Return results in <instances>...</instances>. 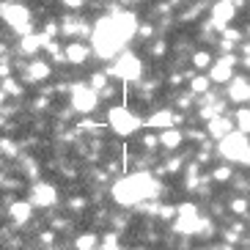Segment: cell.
I'll return each mask as SVG.
<instances>
[{
	"mask_svg": "<svg viewBox=\"0 0 250 250\" xmlns=\"http://www.w3.org/2000/svg\"><path fill=\"white\" fill-rule=\"evenodd\" d=\"M154 195H160V184L148 173H132V176H124L113 184V198L121 206H135L146 198H154Z\"/></svg>",
	"mask_w": 250,
	"mask_h": 250,
	"instance_id": "cell-1",
	"label": "cell"
},
{
	"mask_svg": "<svg viewBox=\"0 0 250 250\" xmlns=\"http://www.w3.org/2000/svg\"><path fill=\"white\" fill-rule=\"evenodd\" d=\"M91 42H94V50H96V55H99V58H113V55H118V52H121V47H124V36L118 33L116 22H113V17L99 20V22L94 25Z\"/></svg>",
	"mask_w": 250,
	"mask_h": 250,
	"instance_id": "cell-2",
	"label": "cell"
},
{
	"mask_svg": "<svg viewBox=\"0 0 250 250\" xmlns=\"http://www.w3.org/2000/svg\"><path fill=\"white\" fill-rule=\"evenodd\" d=\"M220 157L223 160H231V162H248L250 165V140L248 135L242 132H228L226 138L220 140Z\"/></svg>",
	"mask_w": 250,
	"mask_h": 250,
	"instance_id": "cell-3",
	"label": "cell"
},
{
	"mask_svg": "<svg viewBox=\"0 0 250 250\" xmlns=\"http://www.w3.org/2000/svg\"><path fill=\"white\" fill-rule=\"evenodd\" d=\"M107 124L116 135H132L135 129L140 126V118L135 113H129L126 107H110L107 113Z\"/></svg>",
	"mask_w": 250,
	"mask_h": 250,
	"instance_id": "cell-4",
	"label": "cell"
},
{
	"mask_svg": "<svg viewBox=\"0 0 250 250\" xmlns=\"http://www.w3.org/2000/svg\"><path fill=\"white\" fill-rule=\"evenodd\" d=\"M140 72H143V66H140L138 55H132V52H121L118 61L113 63V74H116L118 80H124V83L140 80Z\"/></svg>",
	"mask_w": 250,
	"mask_h": 250,
	"instance_id": "cell-5",
	"label": "cell"
},
{
	"mask_svg": "<svg viewBox=\"0 0 250 250\" xmlns=\"http://www.w3.org/2000/svg\"><path fill=\"white\" fill-rule=\"evenodd\" d=\"M0 17L6 20L17 33H28L30 30V11L20 3H6V6H0Z\"/></svg>",
	"mask_w": 250,
	"mask_h": 250,
	"instance_id": "cell-6",
	"label": "cell"
},
{
	"mask_svg": "<svg viewBox=\"0 0 250 250\" xmlns=\"http://www.w3.org/2000/svg\"><path fill=\"white\" fill-rule=\"evenodd\" d=\"M99 104V96H96L94 88H85V85H77L72 88V107L80 113H91Z\"/></svg>",
	"mask_w": 250,
	"mask_h": 250,
	"instance_id": "cell-7",
	"label": "cell"
},
{
	"mask_svg": "<svg viewBox=\"0 0 250 250\" xmlns=\"http://www.w3.org/2000/svg\"><path fill=\"white\" fill-rule=\"evenodd\" d=\"M234 61L231 55H226V58L214 61L212 66H209V80L214 83H231V74H234Z\"/></svg>",
	"mask_w": 250,
	"mask_h": 250,
	"instance_id": "cell-8",
	"label": "cell"
},
{
	"mask_svg": "<svg viewBox=\"0 0 250 250\" xmlns=\"http://www.w3.org/2000/svg\"><path fill=\"white\" fill-rule=\"evenodd\" d=\"M58 201V192L52 184H36L33 187V195H30V204L39 206V209H47V206H55Z\"/></svg>",
	"mask_w": 250,
	"mask_h": 250,
	"instance_id": "cell-9",
	"label": "cell"
},
{
	"mask_svg": "<svg viewBox=\"0 0 250 250\" xmlns=\"http://www.w3.org/2000/svg\"><path fill=\"white\" fill-rule=\"evenodd\" d=\"M234 14H236L234 3H231V0H220V3L212 8V25L217 30H226V25L234 20Z\"/></svg>",
	"mask_w": 250,
	"mask_h": 250,
	"instance_id": "cell-10",
	"label": "cell"
},
{
	"mask_svg": "<svg viewBox=\"0 0 250 250\" xmlns=\"http://www.w3.org/2000/svg\"><path fill=\"white\" fill-rule=\"evenodd\" d=\"M201 226H204V217H201L198 212H192V214H176V231H179V234L195 236V234H201Z\"/></svg>",
	"mask_w": 250,
	"mask_h": 250,
	"instance_id": "cell-11",
	"label": "cell"
},
{
	"mask_svg": "<svg viewBox=\"0 0 250 250\" xmlns=\"http://www.w3.org/2000/svg\"><path fill=\"white\" fill-rule=\"evenodd\" d=\"M113 22H116L118 33L124 36V42H126V39H132L135 33H138V17H135L132 11H118V14L113 17Z\"/></svg>",
	"mask_w": 250,
	"mask_h": 250,
	"instance_id": "cell-12",
	"label": "cell"
},
{
	"mask_svg": "<svg viewBox=\"0 0 250 250\" xmlns=\"http://www.w3.org/2000/svg\"><path fill=\"white\" fill-rule=\"evenodd\" d=\"M231 126H234V121H231V118H226V116H214V118H209V124H206V132L212 135V138L223 140L228 132H234Z\"/></svg>",
	"mask_w": 250,
	"mask_h": 250,
	"instance_id": "cell-13",
	"label": "cell"
},
{
	"mask_svg": "<svg viewBox=\"0 0 250 250\" xmlns=\"http://www.w3.org/2000/svg\"><path fill=\"white\" fill-rule=\"evenodd\" d=\"M248 96H250V83L245 77H236V80L228 83V99L231 102L242 104V102H248Z\"/></svg>",
	"mask_w": 250,
	"mask_h": 250,
	"instance_id": "cell-14",
	"label": "cell"
},
{
	"mask_svg": "<svg viewBox=\"0 0 250 250\" xmlns=\"http://www.w3.org/2000/svg\"><path fill=\"white\" fill-rule=\"evenodd\" d=\"M146 126H151V129H170L173 126V113L170 110H160V113H154V116L146 121Z\"/></svg>",
	"mask_w": 250,
	"mask_h": 250,
	"instance_id": "cell-15",
	"label": "cell"
},
{
	"mask_svg": "<svg viewBox=\"0 0 250 250\" xmlns=\"http://www.w3.org/2000/svg\"><path fill=\"white\" fill-rule=\"evenodd\" d=\"M182 138H184V135L179 132V129H173V126H170V129H162L160 146H162V148H170V151H173V148L182 146Z\"/></svg>",
	"mask_w": 250,
	"mask_h": 250,
	"instance_id": "cell-16",
	"label": "cell"
},
{
	"mask_svg": "<svg viewBox=\"0 0 250 250\" xmlns=\"http://www.w3.org/2000/svg\"><path fill=\"white\" fill-rule=\"evenodd\" d=\"M30 212H33V204H25V201L11 204V209H8V214H11V220H14V223H28L30 220Z\"/></svg>",
	"mask_w": 250,
	"mask_h": 250,
	"instance_id": "cell-17",
	"label": "cell"
},
{
	"mask_svg": "<svg viewBox=\"0 0 250 250\" xmlns=\"http://www.w3.org/2000/svg\"><path fill=\"white\" fill-rule=\"evenodd\" d=\"M63 58H66L69 63H83V61L88 58V50H85L80 42H72V44L66 47V52H63Z\"/></svg>",
	"mask_w": 250,
	"mask_h": 250,
	"instance_id": "cell-18",
	"label": "cell"
},
{
	"mask_svg": "<svg viewBox=\"0 0 250 250\" xmlns=\"http://www.w3.org/2000/svg\"><path fill=\"white\" fill-rule=\"evenodd\" d=\"M236 126H239V129H236V132H242V135H250V107H239V110H236Z\"/></svg>",
	"mask_w": 250,
	"mask_h": 250,
	"instance_id": "cell-19",
	"label": "cell"
},
{
	"mask_svg": "<svg viewBox=\"0 0 250 250\" xmlns=\"http://www.w3.org/2000/svg\"><path fill=\"white\" fill-rule=\"evenodd\" d=\"M47 74H50V66H47L44 61H33V63H30V69H28L30 80H44Z\"/></svg>",
	"mask_w": 250,
	"mask_h": 250,
	"instance_id": "cell-20",
	"label": "cell"
},
{
	"mask_svg": "<svg viewBox=\"0 0 250 250\" xmlns=\"http://www.w3.org/2000/svg\"><path fill=\"white\" fill-rule=\"evenodd\" d=\"M42 44H44V36H33V33H25V39H22V44H20V47H22V52H28V55H30V52H36Z\"/></svg>",
	"mask_w": 250,
	"mask_h": 250,
	"instance_id": "cell-21",
	"label": "cell"
},
{
	"mask_svg": "<svg viewBox=\"0 0 250 250\" xmlns=\"http://www.w3.org/2000/svg\"><path fill=\"white\" fill-rule=\"evenodd\" d=\"M190 91L192 94H206V91H209V77H204V74L190 77Z\"/></svg>",
	"mask_w": 250,
	"mask_h": 250,
	"instance_id": "cell-22",
	"label": "cell"
},
{
	"mask_svg": "<svg viewBox=\"0 0 250 250\" xmlns=\"http://www.w3.org/2000/svg\"><path fill=\"white\" fill-rule=\"evenodd\" d=\"M192 66L195 69H209L212 66V55H209V52H195V55H192Z\"/></svg>",
	"mask_w": 250,
	"mask_h": 250,
	"instance_id": "cell-23",
	"label": "cell"
},
{
	"mask_svg": "<svg viewBox=\"0 0 250 250\" xmlns=\"http://www.w3.org/2000/svg\"><path fill=\"white\" fill-rule=\"evenodd\" d=\"M74 248H77V250H94V248H96V236H94V234H83V236H77Z\"/></svg>",
	"mask_w": 250,
	"mask_h": 250,
	"instance_id": "cell-24",
	"label": "cell"
},
{
	"mask_svg": "<svg viewBox=\"0 0 250 250\" xmlns=\"http://www.w3.org/2000/svg\"><path fill=\"white\" fill-rule=\"evenodd\" d=\"M212 179H214V182H228V179H231V168H228V165L214 168V170H212Z\"/></svg>",
	"mask_w": 250,
	"mask_h": 250,
	"instance_id": "cell-25",
	"label": "cell"
},
{
	"mask_svg": "<svg viewBox=\"0 0 250 250\" xmlns=\"http://www.w3.org/2000/svg\"><path fill=\"white\" fill-rule=\"evenodd\" d=\"M195 182H198V165H190L187 168V187H195Z\"/></svg>",
	"mask_w": 250,
	"mask_h": 250,
	"instance_id": "cell-26",
	"label": "cell"
},
{
	"mask_svg": "<svg viewBox=\"0 0 250 250\" xmlns=\"http://www.w3.org/2000/svg\"><path fill=\"white\" fill-rule=\"evenodd\" d=\"M231 209H234V212H236V214H245V212H248V204H245V201H242V198H236V201H234V204H231Z\"/></svg>",
	"mask_w": 250,
	"mask_h": 250,
	"instance_id": "cell-27",
	"label": "cell"
},
{
	"mask_svg": "<svg viewBox=\"0 0 250 250\" xmlns=\"http://www.w3.org/2000/svg\"><path fill=\"white\" fill-rule=\"evenodd\" d=\"M160 217H165V220L176 217V206H162V209H160Z\"/></svg>",
	"mask_w": 250,
	"mask_h": 250,
	"instance_id": "cell-28",
	"label": "cell"
},
{
	"mask_svg": "<svg viewBox=\"0 0 250 250\" xmlns=\"http://www.w3.org/2000/svg\"><path fill=\"white\" fill-rule=\"evenodd\" d=\"M104 83H107V80H104L102 74H94V91L96 88H104Z\"/></svg>",
	"mask_w": 250,
	"mask_h": 250,
	"instance_id": "cell-29",
	"label": "cell"
},
{
	"mask_svg": "<svg viewBox=\"0 0 250 250\" xmlns=\"http://www.w3.org/2000/svg\"><path fill=\"white\" fill-rule=\"evenodd\" d=\"M61 3H63L66 8H77V6H83V0H61Z\"/></svg>",
	"mask_w": 250,
	"mask_h": 250,
	"instance_id": "cell-30",
	"label": "cell"
},
{
	"mask_svg": "<svg viewBox=\"0 0 250 250\" xmlns=\"http://www.w3.org/2000/svg\"><path fill=\"white\" fill-rule=\"evenodd\" d=\"M0 146H3V151H6V154H14V148H11V143H6V140H3Z\"/></svg>",
	"mask_w": 250,
	"mask_h": 250,
	"instance_id": "cell-31",
	"label": "cell"
}]
</instances>
